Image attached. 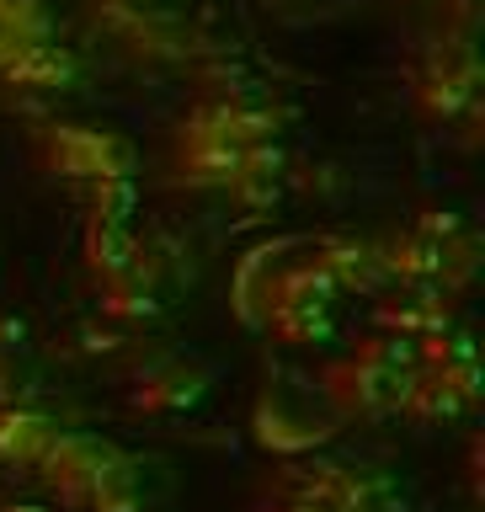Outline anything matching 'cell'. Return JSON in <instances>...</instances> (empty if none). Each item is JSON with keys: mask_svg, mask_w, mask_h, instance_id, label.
I'll return each instance as SVG.
<instances>
[{"mask_svg": "<svg viewBox=\"0 0 485 512\" xmlns=\"http://www.w3.org/2000/svg\"><path fill=\"white\" fill-rule=\"evenodd\" d=\"M246 150L230 139H219L214 128H198V123H182V182L192 187H230Z\"/></svg>", "mask_w": 485, "mask_h": 512, "instance_id": "obj_9", "label": "cell"}, {"mask_svg": "<svg viewBox=\"0 0 485 512\" xmlns=\"http://www.w3.org/2000/svg\"><path fill=\"white\" fill-rule=\"evenodd\" d=\"M118 454L123 448H112L107 438H91V432H54V438L43 443L38 464H32V475H38V486L54 496L59 507H75L80 491H86Z\"/></svg>", "mask_w": 485, "mask_h": 512, "instance_id": "obj_3", "label": "cell"}, {"mask_svg": "<svg viewBox=\"0 0 485 512\" xmlns=\"http://www.w3.org/2000/svg\"><path fill=\"white\" fill-rule=\"evenodd\" d=\"M70 75H75V59H70V48H59L54 38H32L0 64V80H6V86H22V91H64Z\"/></svg>", "mask_w": 485, "mask_h": 512, "instance_id": "obj_10", "label": "cell"}, {"mask_svg": "<svg viewBox=\"0 0 485 512\" xmlns=\"http://www.w3.org/2000/svg\"><path fill=\"white\" fill-rule=\"evenodd\" d=\"M54 422L43 411H27L16 400H0V470H32L43 443L54 438Z\"/></svg>", "mask_w": 485, "mask_h": 512, "instance_id": "obj_11", "label": "cell"}, {"mask_svg": "<svg viewBox=\"0 0 485 512\" xmlns=\"http://www.w3.org/2000/svg\"><path fill=\"white\" fill-rule=\"evenodd\" d=\"M38 150H43L48 166H54L59 176H70V182H102V176H128V171H134V150H128V139L96 134V128H70V123L43 128Z\"/></svg>", "mask_w": 485, "mask_h": 512, "instance_id": "obj_4", "label": "cell"}, {"mask_svg": "<svg viewBox=\"0 0 485 512\" xmlns=\"http://www.w3.org/2000/svg\"><path fill=\"white\" fill-rule=\"evenodd\" d=\"M256 512H400L395 486L352 459H304L272 475Z\"/></svg>", "mask_w": 485, "mask_h": 512, "instance_id": "obj_1", "label": "cell"}, {"mask_svg": "<svg viewBox=\"0 0 485 512\" xmlns=\"http://www.w3.org/2000/svg\"><path fill=\"white\" fill-rule=\"evenodd\" d=\"M86 203H91V219L128 224V214H134V182H128V176H102V182H86Z\"/></svg>", "mask_w": 485, "mask_h": 512, "instance_id": "obj_18", "label": "cell"}, {"mask_svg": "<svg viewBox=\"0 0 485 512\" xmlns=\"http://www.w3.org/2000/svg\"><path fill=\"white\" fill-rule=\"evenodd\" d=\"M331 416H320L315 406H304L288 390H267L256 400V443L272 454H310L331 438Z\"/></svg>", "mask_w": 485, "mask_h": 512, "instance_id": "obj_7", "label": "cell"}, {"mask_svg": "<svg viewBox=\"0 0 485 512\" xmlns=\"http://www.w3.org/2000/svg\"><path fill=\"white\" fill-rule=\"evenodd\" d=\"M262 326L278 336V342H294V347H310V342H326L331 336V304H299V299H278L267 304Z\"/></svg>", "mask_w": 485, "mask_h": 512, "instance_id": "obj_15", "label": "cell"}, {"mask_svg": "<svg viewBox=\"0 0 485 512\" xmlns=\"http://www.w3.org/2000/svg\"><path fill=\"white\" fill-rule=\"evenodd\" d=\"M416 374V352L406 336H363L358 352L320 374V395L336 416H395Z\"/></svg>", "mask_w": 485, "mask_h": 512, "instance_id": "obj_2", "label": "cell"}, {"mask_svg": "<svg viewBox=\"0 0 485 512\" xmlns=\"http://www.w3.org/2000/svg\"><path fill=\"white\" fill-rule=\"evenodd\" d=\"M134 256H139V240H134L128 224H107V219H91L86 224V267L96 272V278L123 272Z\"/></svg>", "mask_w": 485, "mask_h": 512, "instance_id": "obj_16", "label": "cell"}, {"mask_svg": "<svg viewBox=\"0 0 485 512\" xmlns=\"http://www.w3.org/2000/svg\"><path fill=\"white\" fill-rule=\"evenodd\" d=\"M22 320H0V352H11V347H22Z\"/></svg>", "mask_w": 485, "mask_h": 512, "instance_id": "obj_19", "label": "cell"}, {"mask_svg": "<svg viewBox=\"0 0 485 512\" xmlns=\"http://www.w3.org/2000/svg\"><path fill=\"white\" fill-rule=\"evenodd\" d=\"M475 400H480L475 352H464V358H448V363H416L400 411L416 416V422H443V416H459Z\"/></svg>", "mask_w": 485, "mask_h": 512, "instance_id": "obj_6", "label": "cell"}, {"mask_svg": "<svg viewBox=\"0 0 485 512\" xmlns=\"http://www.w3.org/2000/svg\"><path fill=\"white\" fill-rule=\"evenodd\" d=\"M208 390V374L203 368H192V363H155V368H144L139 384L128 390V406L144 411V416H176V411H187V406H198Z\"/></svg>", "mask_w": 485, "mask_h": 512, "instance_id": "obj_8", "label": "cell"}, {"mask_svg": "<svg viewBox=\"0 0 485 512\" xmlns=\"http://www.w3.org/2000/svg\"><path fill=\"white\" fill-rule=\"evenodd\" d=\"M315 262L331 272L336 294H342V288H363V294H374V288L384 283L379 246H363V240H320Z\"/></svg>", "mask_w": 485, "mask_h": 512, "instance_id": "obj_13", "label": "cell"}, {"mask_svg": "<svg viewBox=\"0 0 485 512\" xmlns=\"http://www.w3.org/2000/svg\"><path fill=\"white\" fill-rule=\"evenodd\" d=\"M70 512H139V464L128 454H118L86 491H80V502Z\"/></svg>", "mask_w": 485, "mask_h": 512, "instance_id": "obj_14", "label": "cell"}, {"mask_svg": "<svg viewBox=\"0 0 485 512\" xmlns=\"http://www.w3.org/2000/svg\"><path fill=\"white\" fill-rule=\"evenodd\" d=\"M102 310L107 315H150L155 310V283H150V272H144L139 256L123 272L102 278Z\"/></svg>", "mask_w": 485, "mask_h": 512, "instance_id": "obj_17", "label": "cell"}, {"mask_svg": "<svg viewBox=\"0 0 485 512\" xmlns=\"http://www.w3.org/2000/svg\"><path fill=\"white\" fill-rule=\"evenodd\" d=\"M379 326H390L395 336L416 342V336L448 326V304L438 299V288H432V283H406V294H395V299L379 304Z\"/></svg>", "mask_w": 485, "mask_h": 512, "instance_id": "obj_12", "label": "cell"}, {"mask_svg": "<svg viewBox=\"0 0 485 512\" xmlns=\"http://www.w3.org/2000/svg\"><path fill=\"white\" fill-rule=\"evenodd\" d=\"M475 86H480L475 43L443 38V43L427 54V64H422V80H416V107H422V118L448 123L454 112H464V107L475 102Z\"/></svg>", "mask_w": 485, "mask_h": 512, "instance_id": "obj_5", "label": "cell"}]
</instances>
